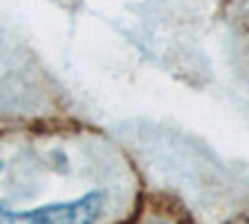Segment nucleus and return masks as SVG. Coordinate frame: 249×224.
<instances>
[{"label":"nucleus","instance_id":"2","mask_svg":"<svg viewBox=\"0 0 249 224\" xmlns=\"http://www.w3.org/2000/svg\"><path fill=\"white\" fill-rule=\"evenodd\" d=\"M155 224H157V222H155Z\"/></svg>","mask_w":249,"mask_h":224},{"label":"nucleus","instance_id":"1","mask_svg":"<svg viewBox=\"0 0 249 224\" xmlns=\"http://www.w3.org/2000/svg\"><path fill=\"white\" fill-rule=\"evenodd\" d=\"M102 209H105V194L88 192L72 202H57L25 212L0 205V224H95L102 217Z\"/></svg>","mask_w":249,"mask_h":224}]
</instances>
